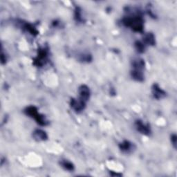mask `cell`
<instances>
[{"label": "cell", "mask_w": 177, "mask_h": 177, "mask_svg": "<svg viewBox=\"0 0 177 177\" xmlns=\"http://www.w3.org/2000/svg\"><path fill=\"white\" fill-rule=\"evenodd\" d=\"M124 24L136 31H141L142 29V21L138 16L126 18L124 20Z\"/></svg>", "instance_id": "obj_1"}, {"label": "cell", "mask_w": 177, "mask_h": 177, "mask_svg": "<svg viewBox=\"0 0 177 177\" xmlns=\"http://www.w3.org/2000/svg\"><path fill=\"white\" fill-rule=\"evenodd\" d=\"M26 112H27V115L30 116L31 117H33L39 125H46L47 122H46L44 116L40 115V114L38 112V110H37L35 107H28L27 110H26Z\"/></svg>", "instance_id": "obj_2"}, {"label": "cell", "mask_w": 177, "mask_h": 177, "mask_svg": "<svg viewBox=\"0 0 177 177\" xmlns=\"http://www.w3.org/2000/svg\"><path fill=\"white\" fill-rule=\"evenodd\" d=\"M79 95L80 99L82 100L84 102L87 101L90 96V91L88 88L85 85H82L79 88Z\"/></svg>", "instance_id": "obj_3"}, {"label": "cell", "mask_w": 177, "mask_h": 177, "mask_svg": "<svg viewBox=\"0 0 177 177\" xmlns=\"http://www.w3.org/2000/svg\"><path fill=\"white\" fill-rule=\"evenodd\" d=\"M71 107L76 111H82L84 109L85 102L80 98L78 100L73 99L71 101Z\"/></svg>", "instance_id": "obj_4"}, {"label": "cell", "mask_w": 177, "mask_h": 177, "mask_svg": "<svg viewBox=\"0 0 177 177\" xmlns=\"http://www.w3.org/2000/svg\"><path fill=\"white\" fill-rule=\"evenodd\" d=\"M136 126L137 130L143 134H149L150 132V129L148 125H145L143 122L141 121H137L136 123Z\"/></svg>", "instance_id": "obj_5"}, {"label": "cell", "mask_w": 177, "mask_h": 177, "mask_svg": "<svg viewBox=\"0 0 177 177\" xmlns=\"http://www.w3.org/2000/svg\"><path fill=\"white\" fill-rule=\"evenodd\" d=\"M152 91H153V95L154 96L155 98L157 99L162 98L165 95V93L157 84H155L154 86Z\"/></svg>", "instance_id": "obj_6"}, {"label": "cell", "mask_w": 177, "mask_h": 177, "mask_svg": "<svg viewBox=\"0 0 177 177\" xmlns=\"http://www.w3.org/2000/svg\"><path fill=\"white\" fill-rule=\"evenodd\" d=\"M33 136L35 139L38 140V141H44L47 138V135L46 133L42 130H36L35 132L33 133Z\"/></svg>", "instance_id": "obj_7"}, {"label": "cell", "mask_w": 177, "mask_h": 177, "mask_svg": "<svg viewBox=\"0 0 177 177\" xmlns=\"http://www.w3.org/2000/svg\"><path fill=\"white\" fill-rule=\"evenodd\" d=\"M120 148H121L122 152H129L133 148V145L129 141H124L120 145Z\"/></svg>", "instance_id": "obj_8"}, {"label": "cell", "mask_w": 177, "mask_h": 177, "mask_svg": "<svg viewBox=\"0 0 177 177\" xmlns=\"http://www.w3.org/2000/svg\"><path fill=\"white\" fill-rule=\"evenodd\" d=\"M62 166L63 167L65 170H68V171H71L73 170V165L71 163L68 162L67 161H63L61 163Z\"/></svg>", "instance_id": "obj_9"}, {"label": "cell", "mask_w": 177, "mask_h": 177, "mask_svg": "<svg viewBox=\"0 0 177 177\" xmlns=\"http://www.w3.org/2000/svg\"><path fill=\"white\" fill-rule=\"evenodd\" d=\"M145 43L147 44H154V35H152V34H148V35L145 37Z\"/></svg>", "instance_id": "obj_10"}, {"label": "cell", "mask_w": 177, "mask_h": 177, "mask_svg": "<svg viewBox=\"0 0 177 177\" xmlns=\"http://www.w3.org/2000/svg\"><path fill=\"white\" fill-rule=\"evenodd\" d=\"M136 47L137 50H138L139 52H143L145 49V45L143 43H142L141 42H138L136 44Z\"/></svg>", "instance_id": "obj_11"}, {"label": "cell", "mask_w": 177, "mask_h": 177, "mask_svg": "<svg viewBox=\"0 0 177 177\" xmlns=\"http://www.w3.org/2000/svg\"><path fill=\"white\" fill-rule=\"evenodd\" d=\"M176 137L175 135H174L173 136H172V143L173 145H176Z\"/></svg>", "instance_id": "obj_12"}]
</instances>
